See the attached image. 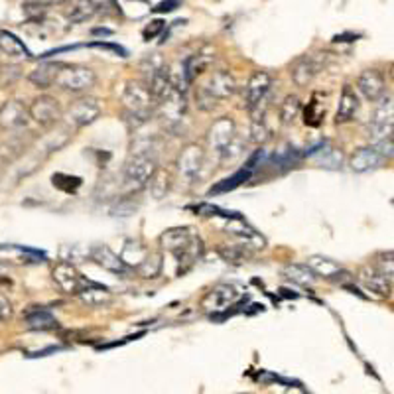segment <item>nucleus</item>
Returning <instances> with one entry per match:
<instances>
[{
  "label": "nucleus",
  "instance_id": "nucleus-13",
  "mask_svg": "<svg viewBox=\"0 0 394 394\" xmlns=\"http://www.w3.org/2000/svg\"><path fill=\"white\" fill-rule=\"evenodd\" d=\"M225 231L231 237H235L237 241L243 244V246H246V249H264L266 246V239L254 227L246 225L239 215L231 217L227 221Z\"/></svg>",
  "mask_w": 394,
  "mask_h": 394
},
{
  "label": "nucleus",
  "instance_id": "nucleus-38",
  "mask_svg": "<svg viewBox=\"0 0 394 394\" xmlns=\"http://www.w3.org/2000/svg\"><path fill=\"white\" fill-rule=\"evenodd\" d=\"M243 148H244V142L241 141L239 136H235V141L231 142L225 150L219 154V156H221V162H223V164H231V162L239 160L241 156H243Z\"/></svg>",
  "mask_w": 394,
  "mask_h": 394
},
{
  "label": "nucleus",
  "instance_id": "nucleus-17",
  "mask_svg": "<svg viewBox=\"0 0 394 394\" xmlns=\"http://www.w3.org/2000/svg\"><path fill=\"white\" fill-rule=\"evenodd\" d=\"M323 67V61L319 56H302L294 61L290 67V77L298 87H308L316 79Z\"/></svg>",
  "mask_w": 394,
  "mask_h": 394
},
{
  "label": "nucleus",
  "instance_id": "nucleus-10",
  "mask_svg": "<svg viewBox=\"0 0 394 394\" xmlns=\"http://www.w3.org/2000/svg\"><path fill=\"white\" fill-rule=\"evenodd\" d=\"M270 87H273V76H270V73H266V71H254L253 76L249 77L246 85H244V107H246L249 111H253L254 107L261 103L264 97H268Z\"/></svg>",
  "mask_w": 394,
  "mask_h": 394
},
{
  "label": "nucleus",
  "instance_id": "nucleus-2",
  "mask_svg": "<svg viewBox=\"0 0 394 394\" xmlns=\"http://www.w3.org/2000/svg\"><path fill=\"white\" fill-rule=\"evenodd\" d=\"M158 172V162L156 156L152 154L148 148L146 150H132L131 158L126 160V166H124V181L129 188L141 189L144 186L150 184L152 176Z\"/></svg>",
  "mask_w": 394,
  "mask_h": 394
},
{
  "label": "nucleus",
  "instance_id": "nucleus-31",
  "mask_svg": "<svg viewBox=\"0 0 394 394\" xmlns=\"http://www.w3.org/2000/svg\"><path fill=\"white\" fill-rule=\"evenodd\" d=\"M284 276L288 280L300 284V286H310L318 278L316 274L311 273V268L308 264H286L284 266Z\"/></svg>",
  "mask_w": 394,
  "mask_h": 394
},
{
  "label": "nucleus",
  "instance_id": "nucleus-6",
  "mask_svg": "<svg viewBox=\"0 0 394 394\" xmlns=\"http://www.w3.org/2000/svg\"><path fill=\"white\" fill-rule=\"evenodd\" d=\"M203 164H205V152L199 144H188L186 148H181L178 158H176L178 176L188 184H193L199 179Z\"/></svg>",
  "mask_w": 394,
  "mask_h": 394
},
{
  "label": "nucleus",
  "instance_id": "nucleus-43",
  "mask_svg": "<svg viewBox=\"0 0 394 394\" xmlns=\"http://www.w3.org/2000/svg\"><path fill=\"white\" fill-rule=\"evenodd\" d=\"M178 4V0H168V2H162L156 6V12H169V10H174V6Z\"/></svg>",
  "mask_w": 394,
  "mask_h": 394
},
{
  "label": "nucleus",
  "instance_id": "nucleus-1",
  "mask_svg": "<svg viewBox=\"0 0 394 394\" xmlns=\"http://www.w3.org/2000/svg\"><path fill=\"white\" fill-rule=\"evenodd\" d=\"M366 134L373 146L385 141H394V97L385 95L376 101L375 111L366 126Z\"/></svg>",
  "mask_w": 394,
  "mask_h": 394
},
{
  "label": "nucleus",
  "instance_id": "nucleus-4",
  "mask_svg": "<svg viewBox=\"0 0 394 394\" xmlns=\"http://www.w3.org/2000/svg\"><path fill=\"white\" fill-rule=\"evenodd\" d=\"M243 288L235 282H219L201 298V308L211 314L229 310L243 298Z\"/></svg>",
  "mask_w": 394,
  "mask_h": 394
},
{
  "label": "nucleus",
  "instance_id": "nucleus-19",
  "mask_svg": "<svg viewBox=\"0 0 394 394\" xmlns=\"http://www.w3.org/2000/svg\"><path fill=\"white\" fill-rule=\"evenodd\" d=\"M359 93L351 85H345L341 89V95H339L338 101V111H335V122L338 124H345V122H351L355 119V114L359 113Z\"/></svg>",
  "mask_w": 394,
  "mask_h": 394
},
{
  "label": "nucleus",
  "instance_id": "nucleus-5",
  "mask_svg": "<svg viewBox=\"0 0 394 394\" xmlns=\"http://www.w3.org/2000/svg\"><path fill=\"white\" fill-rule=\"evenodd\" d=\"M101 114V103L95 97H81L76 103L69 105V109L64 114L67 129L77 131V129H85L89 124H93Z\"/></svg>",
  "mask_w": 394,
  "mask_h": 394
},
{
  "label": "nucleus",
  "instance_id": "nucleus-37",
  "mask_svg": "<svg viewBox=\"0 0 394 394\" xmlns=\"http://www.w3.org/2000/svg\"><path fill=\"white\" fill-rule=\"evenodd\" d=\"M219 254L223 256V261L233 264H241L244 263L251 254L246 251V246H221L219 249Z\"/></svg>",
  "mask_w": 394,
  "mask_h": 394
},
{
  "label": "nucleus",
  "instance_id": "nucleus-30",
  "mask_svg": "<svg viewBox=\"0 0 394 394\" xmlns=\"http://www.w3.org/2000/svg\"><path fill=\"white\" fill-rule=\"evenodd\" d=\"M201 253H203V241H201L199 237H196L186 249H181V251H178V253H174L178 264H181V273H186L189 266L201 256Z\"/></svg>",
  "mask_w": 394,
  "mask_h": 394
},
{
  "label": "nucleus",
  "instance_id": "nucleus-7",
  "mask_svg": "<svg viewBox=\"0 0 394 394\" xmlns=\"http://www.w3.org/2000/svg\"><path fill=\"white\" fill-rule=\"evenodd\" d=\"M97 83V73L89 67H61L59 76H57L56 85L61 89H66L69 93H85Z\"/></svg>",
  "mask_w": 394,
  "mask_h": 394
},
{
  "label": "nucleus",
  "instance_id": "nucleus-42",
  "mask_svg": "<svg viewBox=\"0 0 394 394\" xmlns=\"http://www.w3.org/2000/svg\"><path fill=\"white\" fill-rule=\"evenodd\" d=\"M162 28H164V22H162V20L152 22V26H148V28L144 30V38L150 40V38H154V36H158L160 32H162Z\"/></svg>",
  "mask_w": 394,
  "mask_h": 394
},
{
  "label": "nucleus",
  "instance_id": "nucleus-33",
  "mask_svg": "<svg viewBox=\"0 0 394 394\" xmlns=\"http://www.w3.org/2000/svg\"><path fill=\"white\" fill-rule=\"evenodd\" d=\"M302 111V101L298 95H286L284 101L280 105V122L284 126H290L292 122L298 119V114Z\"/></svg>",
  "mask_w": 394,
  "mask_h": 394
},
{
  "label": "nucleus",
  "instance_id": "nucleus-32",
  "mask_svg": "<svg viewBox=\"0 0 394 394\" xmlns=\"http://www.w3.org/2000/svg\"><path fill=\"white\" fill-rule=\"evenodd\" d=\"M0 52H4L6 56L14 57H28L30 52L28 47L22 44V40H18L14 34L10 32H0Z\"/></svg>",
  "mask_w": 394,
  "mask_h": 394
},
{
  "label": "nucleus",
  "instance_id": "nucleus-3",
  "mask_svg": "<svg viewBox=\"0 0 394 394\" xmlns=\"http://www.w3.org/2000/svg\"><path fill=\"white\" fill-rule=\"evenodd\" d=\"M154 103L156 101H154L150 89L146 85L131 81V83H126L124 91H122V107H124V111L131 114L132 119L146 121Z\"/></svg>",
  "mask_w": 394,
  "mask_h": 394
},
{
  "label": "nucleus",
  "instance_id": "nucleus-35",
  "mask_svg": "<svg viewBox=\"0 0 394 394\" xmlns=\"http://www.w3.org/2000/svg\"><path fill=\"white\" fill-rule=\"evenodd\" d=\"M375 268L383 274L390 284H394V251L376 254Z\"/></svg>",
  "mask_w": 394,
  "mask_h": 394
},
{
  "label": "nucleus",
  "instance_id": "nucleus-26",
  "mask_svg": "<svg viewBox=\"0 0 394 394\" xmlns=\"http://www.w3.org/2000/svg\"><path fill=\"white\" fill-rule=\"evenodd\" d=\"M24 321H26V328L34 329V331H47V329L57 328V319L44 308H34V310L26 311Z\"/></svg>",
  "mask_w": 394,
  "mask_h": 394
},
{
  "label": "nucleus",
  "instance_id": "nucleus-15",
  "mask_svg": "<svg viewBox=\"0 0 394 394\" xmlns=\"http://www.w3.org/2000/svg\"><path fill=\"white\" fill-rule=\"evenodd\" d=\"M357 280L365 288L369 294H373L375 298H388L393 292V284L386 280L383 274L375 268V264H366L359 273H357Z\"/></svg>",
  "mask_w": 394,
  "mask_h": 394
},
{
  "label": "nucleus",
  "instance_id": "nucleus-23",
  "mask_svg": "<svg viewBox=\"0 0 394 394\" xmlns=\"http://www.w3.org/2000/svg\"><path fill=\"white\" fill-rule=\"evenodd\" d=\"M77 298L83 302L87 308H105V306H109L113 302V294L105 286L87 282L81 288V292L77 294Z\"/></svg>",
  "mask_w": 394,
  "mask_h": 394
},
{
  "label": "nucleus",
  "instance_id": "nucleus-12",
  "mask_svg": "<svg viewBox=\"0 0 394 394\" xmlns=\"http://www.w3.org/2000/svg\"><path fill=\"white\" fill-rule=\"evenodd\" d=\"M357 93L369 103H376L386 95L385 76L378 69H365L357 79Z\"/></svg>",
  "mask_w": 394,
  "mask_h": 394
},
{
  "label": "nucleus",
  "instance_id": "nucleus-11",
  "mask_svg": "<svg viewBox=\"0 0 394 394\" xmlns=\"http://www.w3.org/2000/svg\"><path fill=\"white\" fill-rule=\"evenodd\" d=\"M30 109L22 101H6L0 107V129L2 131H20L30 122Z\"/></svg>",
  "mask_w": 394,
  "mask_h": 394
},
{
  "label": "nucleus",
  "instance_id": "nucleus-16",
  "mask_svg": "<svg viewBox=\"0 0 394 394\" xmlns=\"http://www.w3.org/2000/svg\"><path fill=\"white\" fill-rule=\"evenodd\" d=\"M237 136V126L233 119L229 117H221L219 121L213 122V126L207 132V142H209V148L215 150L217 154L225 150L231 142L235 141Z\"/></svg>",
  "mask_w": 394,
  "mask_h": 394
},
{
  "label": "nucleus",
  "instance_id": "nucleus-18",
  "mask_svg": "<svg viewBox=\"0 0 394 394\" xmlns=\"http://www.w3.org/2000/svg\"><path fill=\"white\" fill-rule=\"evenodd\" d=\"M205 87L213 93L217 101L221 103V101H227V99H231L237 93V79L231 71L219 69V71H215L211 76V79L207 81Z\"/></svg>",
  "mask_w": 394,
  "mask_h": 394
},
{
  "label": "nucleus",
  "instance_id": "nucleus-28",
  "mask_svg": "<svg viewBox=\"0 0 394 394\" xmlns=\"http://www.w3.org/2000/svg\"><path fill=\"white\" fill-rule=\"evenodd\" d=\"M172 181H174V178H172V174H169L168 169L158 168V172L152 176L150 184H148L150 196L154 197L156 201L164 199V197L169 193V189H172Z\"/></svg>",
  "mask_w": 394,
  "mask_h": 394
},
{
  "label": "nucleus",
  "instance_id": "nucleus-44",
  "mask_svg": "<svg viewBox=\"0 0 394 394\" xmlns=\"http://www.w3.org/2000/svg\"><path fill=\"white\" fill-rule=\"evenodd\" d=\"M36 2H40L42 6H61L67 0H36Z\"/></svg>",
  "mask_w": 394,
  "mask_h": 394
},
{
  "label": "nucleus",
  "instance_id": "nucleus-24",
  "mask_svg": "<svg viewBox=\"0 0 394 394\" xmlns=\"http://www.w3.org/2000/svg\"><path fill=\"white\" fill-rule=\"evenodd\" d=\"M308 266L311 268V273L319 276V278H326V280H339V274L343 273L341 264L335 263L333 258H328V256H321V254H311L308 256Z\"/></svg>",
  "mask_w": 394,
  "mask_h": 394
},
{
  "label": "nucleus",
  "instance_id": "nucleus-21",
  "mask_svg": "<svg viewBox=\"0 0 394 394\" xmlns=\"http://www.w3.org/2000/svg\"><path fill=\"white\" fill-rule=\"evenodd\" d=\"M385 162L383 154L376 150V146H369V148H359V150L351 156L349 166L357 174H365L369 169L378 168L381 164Z\"/></svg>",
  "mask_w": 394,
  "mask_h": 394
},
{
  "label": "nucleus",
  "instance_id": "nucleus-29",
  "mask_svg": "<svg viewBox=\"0 0 394 394\" xmlns=\"http://www.w3.org/2000/svg\"><path fill=\"white\" fill-rule=\"evenodd\" d=\"M99 8H101L99 0H79L77 4H73V8L69 10V22H76V24L87 22L93 18Z\"/></svg>",
  "mask_w": 394,
  "mask_h": 394
},
{
  "label": "nucleus",
  "instance_id": "nucleus-25",
  "mask_svg": "<svg viewBox=\"0 0 394 394\" xmlns=\"http://www.w3.org/2000/svg\"><path fill=\"white\" fill-rule=\"evenodd\" d=\"M61 67L59 64H52V61H47V64H42L38 66L34 71H30V83L36 85L38 89H49L52 85H56L57 81V76H59V71H61Z\"/></svg>",
  "mask_w": 394,
  "mask_h": 394
},
{
  "label": "nucleus",
  "instance_id": "nucleus-40",
  "mask_svg": "<svg viewBox=\"0 0 394 394\" xmlns=\"http://www.w3.org/2000/svg\"><path fill=\"white\" fill-rule=\"evenodd\" d=\"M268 134H270V131L266 129V124H264V121H256L253 124V138L254 142H264L266 138H268Z\"/></svg>",
  "mask_w": 394,
  "mask_h": 394
},
{
  "label": "nucleus",
  "instance_id": "nucleus-34",
  "mask_svg": "<svg viewBox=\"0 0 394 394\" xmlns=\"http://www.w3.org/2000/svg\"><path fill=\"white\" fill-rule=\"evenodd\" d=\"M251 172H253V169H249V168L239 169V172H237V174H233L231 178H225L223 181H219L215 188H211V191H209V193L213 196V193H227V191H233V189L239 188V186H241L243 181H246V179L251 178Z\"/></svg>",
  "mask_w": 394,
  "mask_h": 394
},
{
  "label": "nucleus",
  "instance_id": "nucleus-41",
  "mask_svg": "<svg viewBox=\"0 0 394 394\" xmlns=\"http://www.w3.org/2000/svg\"><path fill=\"white\" fill-rule=\"evenodd\" d=\"M12 302L8 300V296H4L0 292V321H6L12 316Z\"/></svg>",
  "mask_w": 394,
  "mask_h": 394
},
{
  "label": "nucleus",
  "instance_id": "nucleus-45",
  "mask_svg": "<svg viewBox=\"0 0 394 394\" xmlns=\"http://www.w3.org/2000/svg\"><path fill=\"white\" fill-rule=\"evenodd\" d=\"M288 394H310L308 390H304L302 386H292L290 385V390H288Z\"/></svg>",
  "mask_w": 394,
  "mask_h": 394
},
{
  "label": "nucleus",
  "instance_id": "nucleus-8",
  "mask_svg": "<svg viewBox=\"0 0 394 394\" xmlns=\"http://www.w3.org/2000/svg\"><path fill=\"white\" fill-rule=\"evenodd\" d=\"M28 109L32 121L38 122L40 126H54V124H57V122L64 119L61 105L52 95H40V97H36Z\"/></svg>",
  "mask_w": 394,
  "mask_h": 394
},
{
  "label": "nucleus",
  "instance_id": "nucleus-36",
  "mask_svg": "<svg viewBox=\"0 0 394 394\" xmlns=\"http://www.w3.org/2000/svg\"><path fill=\"white\" fill-rule=\"evenodd\" d=\"M196 105L199 111H203V113H211L213 109H217L219 101L213 97V93L207 89L205 85H201V87H197L196 91Z\"/></svg>",
  "mask_w": 394,
  "mask_h": 394
},
{
  "label": "nucleus",
  "instance_id": "nucleus-46",
  "mask_svg": "<svg viewBox=\"0 0 394 394\" xmlns=\"http://www.w3.org/2000/svg\"><path fill=\"white\" fill-rule=\"evenodd\" d=\"M388 73H390V79H393V81H394V64H393V66H390V71H388Z\"/></svg>",
  "mask_w": 394,
  "mask_h": 394
},
{
  "label": "nucleus",
  "instance_id": "nucleus-14",
  "mask_svg": "<svg viewBox=\"0 0 394 394\" xmlns=\"http://www.w3.org/2000/svg\"><path fill=\"white\" fill-rule=\"evenodd\" d=\"M91 261L97 266H101L103 270L117 274V276H126V274L132 273V268L122 261V256H119L107 244H97L91 249Z\"/></svg>",
  "mask_w": 394,
  "mask_h": 394
},
{
  "label": "nucleus",
  "instance_id": "nucleus-9",
  "mask_svg": "<svg viewBox=\"0 0 394 394\" xmlns=\"http://www.w3.org/2000/svg\"><path fill=\"white\" fill-rule=\"evenodd\" d=\"M52 280L57 286V290L64 292L67 296H77L81 292V288L87 284V280L79 274L76 266L71 263H66V261H61V263H57L54 266Z\"/></svg>",
  "mask_w": 394,
  "mask_h": 394
},
{
  "label": "nucleus",
  "instance_id": "nucleus-22",
  "mask_svg": "<svg viewBox=\"0 0 394 394\" xmlns=\"http://www.w3.org/2000/svg\"><path fill=\"white\" fill-rule=\"evenodd\" d=\"M215 56L211 52H199V54H193L189 56L184 64H181V73H184V81L188 85H191L196 81L197 76H201L205 71L207 67L213 64Z\"/></svg>",
  "mask_w": 394,
  "mask_h": 394
},
{
  "label": "nucleus",
  "instance_id": "nucleus-39",
  "mask_svg": "<svg viewBox=\"0 0 394 394\" xmlns=\"http://www.w3.org/2000/svg\"><path fill=\"white\" fill-rule=\"evenodd\" d=\"M323 114H326V111L319 109L318 101H311V103L306 107L304 122H306L308 126H319V124H321V119H323Z\"/></svg>",
  "mask_w": 394,
  "mask_h": 394
},
{
  "label": "nucleus",
  "instance_id": "nucleus-27",
  "mask_svg": "<svg viewBox=\"0 0 394 394\" xmlns=\"http://www.w3.org/2000/svg\"><path fill=\"white\" fill-rule=\"evenodd\" d=\"M162 254L160 253H146L144 254V258H142L141 263L136 264L132 270L138 274L141 278H146V280H150V278H156L160 276L162 273Z\"/></svg>",
  "mask_w": 394,
  "mask_h": 394
},
{
  "label": "nucleus",
  "instance_id": "nucleus-20",
  "mask_svg": "<svg viewBox=\"0 0 394 394\" xmlns=\"http://www.w3.org/2000/svg\"><path fill=\"white\" fill-rule=\"evenodd\" d=\"M196 233L191 227H174V229H168L160 235V244L164 251H169V253H178L181 249H186L193 239H196Z\"/></svg>",
  "mask_w": 394,
  "mask_h": 394
}]
</instances>
